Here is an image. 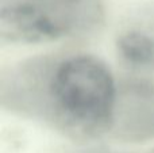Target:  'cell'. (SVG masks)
Here are the masks:
<instances>
[{
    "instance_id": "1",
    "label": "cell",
    "mask_w": 154,
    "mask_h": 153,
    "mask_svg": "<svg viewBox=\"0 0 154 153\" xmlns=\"http://www.w3.org/2000/svg\"><path fill=\"white\" fill-rule=\"evenodd\" d=\"M118 87L91 54H50L20 61L0 76L4 110L46 123L73 141L111 132Z\"/></svg>"
},
{
    "instance_id": "2",
    "label": "cell",
    "mask_w": 154,
    "mask_h": 153,
    "mask_svg": "<svg viewBox=\"0 0 154 153\" xmlns=\"http://www.w3.org/2000/svg\"><path fill=\"white\" fill-rule=\"evenodd\" d=\"M103 0H2L3 42L39 43L87 35L104 23Z\"/></svg>"
},
{
    "instance_id": "3",
    "label": "cell",
    "mask_w": 154,
    "mask_h": 153,
    "mask_svg": "<svg viewBox=\"0 0 154 153\" xmlns=\"http://www.w3.org/2000/svg\"><path fill=\"white\" fill-rule=\"evenodd\" d=\"M112 136L125 142L154 140V83L127 80L118 87Z\"/></svg>"
},
{
    "instance_id": "4",
    "label": "cell",
    "mask_w": 154,
    "mask_h": 153,
    "mask_svg": "<svg viewBox=\"0 0 154 153\" xmlns=\"http://www.w3.org/2000/svg\"><path fill=\"white\" fill-rule=\"evenodd\" d=\"M116 52L123 64L137 72H154V7L147 5L130 16L118 33Z\"/></svg>"
},
{
    "instance_id": "5",
    "label": "cell",
    "mask_w": 154,
    "mask_h": 153,
    "mask_svg": "<svg viewBox=\"0 0 154 153\" xmlns=\"http://www.w3.org/2000/svg\"><path fill=\"white\" fill-rule=\"evenodd\" d=\"M149 153H154V148H153V149H152V151H150Z\"/></svg>"
}]
</instances>
